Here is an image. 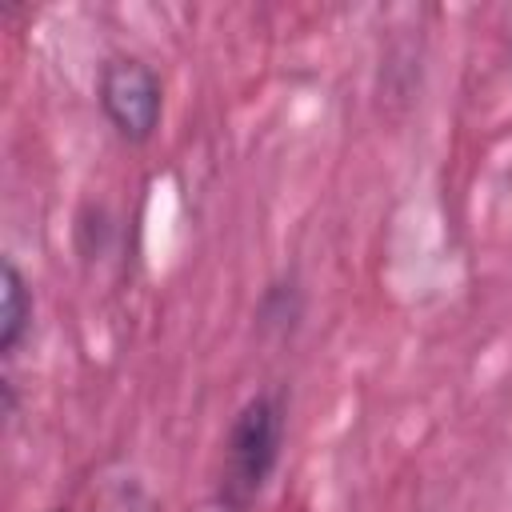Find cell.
Instances as JSON below:
<instances>
[{
    "mask_svg": "<svg viewBox=\"0 0 512 512\" xmlns=\"http://www.w3.org/2000/svg\"><path fill=\"white\" fill-rule=\"evenodd\" d=\"M280 444H284V400L280 392H256L228 428L224 440V464H220V504L228 512H248L276 460H280Z\"/></svg>",
    "mask_w": 512,
    "mask_h": 512,
    "instance_id": "cell-1",
    "label": "cell"
},
{
    "mask_svg": "<svg viewBox=\"0 0 512 512\" xmlns=\"http://www.w3.org/2000/svg\"><path fill=\"white\" fill-rule=\"evenodd\" d=\"M0 352L12 356L32 324V288L24 280V272L16 268V260L0 264Z\"/></svg>",
    "mask_w": 512,
    "mask_h": 512,
    "instance_id": "cell-3",
    "label": "cell"
},
{
    "mask_svg": "<svg viewBox=\"0 0 512 512\" xmlns=\"http://www.w3.org/2000/svg\"><path fill=\"white\" fill-rule=\"evenodd\" d=\"M96 100H100L104 120L128 144H144L160 128L164 88H160V76L152 72V64H144L140 56L104 60L100 80H96Z\"/></svg>",
    "mask_w": 512,
    "mask_h": 512,
    "instance_id": "cell-2",
    "label": "cell"
}]
</instances>
